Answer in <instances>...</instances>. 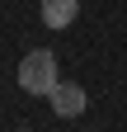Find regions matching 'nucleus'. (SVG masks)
Here are the masks:
<instances>
[{
	"label": "nucleus",
	"mask_w": 127,
	"mask_h": 132,
	"mask_svg": "<svg viewBox=\"0 0 127 132\" xmlns=\"http://www.w3.org/2000/svg\"><path fill=\"white\" fill-rule=\"evenodd\" d=\"M19 85L28 94H42V99L57 90V57L47 52V47H33V52L19 61Z\"/></svg>",
	"instance_id": "obj_1"
},
{
	"label": "nucleus",
	"mask_w": 127,
	"mask_h": 132,
	"mask_svg": "<svg viewBox=\"0 0 127 132\" xmlns=\"http://www.w3.org/2000/svg\"><path fill=\"white\" fill-rule=\"evenodd\" d=\"M47 104H52V113H57V118H80L89 99H85V90H80V85H71V80H57V90L47 94Z\"/></svg>",
	"instance_id": "obj_2"
},
{
	"label": "nucleus",
	"mask_w": 127,
	"mask_h": 132,
	"mask_svg": "<svg viewBox=\"0 0 127 132\" xmlns=\"http://www.w3.org/2000/svg\"><path fill=\"white\" fill-rule=\"evenodd\" d=\"M80 14V0H42V24L47 28H71Z\"/></svg>",
	"instance_id": "obj_3"
}]
</instances>
